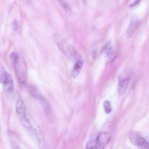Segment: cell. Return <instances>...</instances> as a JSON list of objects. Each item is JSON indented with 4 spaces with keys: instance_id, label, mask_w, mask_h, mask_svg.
Segmentation results:
<instances>
[{
    "instance_id": "15",
    "label": "cell",
    "mask_w": 149,
    "mask_h": 149,
    "mask_svg": "<svg viewBox=\"0 0 149 149\" xmlns=\"http://www.w3.org/2000/svg\"><path fill=\"white\" fill-rule=\"evenodd\" d=\"M12 28L15 30H17L19 28V25H18V23L16 21H15L13 22V24H12Z\"/></svg>"
},
{
    "instance_id": "2",
    "label": "cell",
    "mask_w": 149,
    "mask_h": 149,
    "mask_svg": "<svg viewBox=\"0 0 149 149\" xmlns=\"http://www.w3.org/2000/svg\"><path fill=\"white\" fill-rule=\"evenodd\" d=\"M16 111L21 124L30 134H33V128L31 121L27 116L26 108L22 99L19 96L16 103Z\"/></svg>"
},
{
    "instance_id": "1",
    "label": "cell",
    "mask_w": 149,
    "mask_h": 149,
    "mask_svg": "<svg viewBox=\"0 0 149 149\" xmlns=\"http://www.w3.org/2000/svg\"><path fill=\"white\" fill-rule=\"evenodd\" d=\"M10 58L14 66L19 82L24 84L27 77V65L24 57L21 53L14 52L10 54Z\"/></svg>"
},
{
    "instance_id": "17",
    "label": "cell",
    "mask_w": 149,
    "mask_h": 149,
    "mask_svg": "<svg viewBox=\"0 0 149 149\" xmlns=\"http://www.w3.org/2000/svg\"><path fill=\"white\" fill-rule=\"evenodd\" d=\"M83 1H85V0H83Z\"/></svg>"
},
{
    "instance_id": "7",
    "label": "cell",
    "mask_w": 149,
    "mask_h": 149,
    "mask_svg": "<svg viewBox=\"0 0 149 149\" xmlns=\"http://www.w3.org/2000/svg\"><path fill=\"white\" fill-rule=\"evenodd\" d=\"M130 76L128 72H124L120 76L118 87V94L122 95L125 93L128 86Z\"/></svg>"
},
{
    "instance_id": "16",
    "label": "cell",
    "mask_w": 149,
    "mask_h": 149,
    "mask_svg": "<svg viewBox=\"0 0 149 149\" xmlns=\"http://www.w3.org/2000/svg\"><path fill=\"white\" fill-rule=\"evenodd\" d=\"M141 1V0H135V1L133 3H131L130 5V8H133V7H135V6H136V5H137Z\"/></svg>"
},
{
    "instance_id": "6",
    "label": "cell",
    "mask_w": 149,
    "mask_h": 149,
    "mask_svg": "<svg viewBox=\"0 0 149 149\" xmlns=\"http://www.w3.org/2000/svg\"><path fill=\"white\" fill-rule=\"evenodd\" d=\"M112 134L110 132H102L100 133L95 140L96 149L105 148L111 141Z\"/></svg>"
},
{
    "instance_id": "9",
    "label": "cell",
    "mask_w": 149,
    "mask_h": 149,
    "mask_svg": "<svg viewBox=\"0 0 149 149\" xmlns=\"http://www.w3.org/2000/svg\"><path fill=\"white\" fill-rule=\"evenodd\" d=\"M140 24L141 23L140 21L137 17H133L126 30L125 33L126 37L127 38H130L132 37L140 27Z\"/></svg>"
},
{
    "instance_id": "4",
    "label": "cell",
    "mask_w": 149,
    "mask_h": 149,
    "mask_svg": "<svg viewBox=\"0 0 149 149\" xmlns=\"http://www.w3.org/2000/svg\"><path fill=\"white\" fill-rule=\"evenodd\" d=\"M129 138L131 143L134 146L140 148L149 149V142L137 132H131Z\"/></svg>"
},
{
    "instance_id": "11",
    "label": "cell",
    "mask_w": 149,
    "mask_h": 149,
    "mask_svg": "<svg viewBox=\"0 0 149 149\" xmlns=\"http://www.w3.org/2000/svg\"><path fill=\"white\" fill-rule=\"evenodd\" d=\"M104 50L107 57L109 60H113L115 56L114 51L110 42H108L106 44L104 48Z\"/></svg>"
},
{
    "instance_id": "13",
    "label": "cell",
    "mask_w": 149,
    "mask_h": 149,
    "mask_svg": "<svg viewBox=\"0 0 149 149\" xmlns=\"http://www.w3.org/2000/svg\"><path fill=\"white\" fill-rule=\"evenodd\" d=\"M103 107L106 113L109 114L112 112V106L109 101H104L103 103Z\"/></svg>"
},
{
    "instance_id": "8",
    "label": "cell",
    "mask_w": 149,
    "mask_h": 149,
    "mask_svg": "<svg viewBox=\"0 0 149 149\" xmlns=\"http://www.w3.org/2000/svg\"><path fill=\"white\" fill-rule=\"evenodd\" d=\"M30 90L31 94L32 96L42 106L46 113L48 114L50 113L51 112V107L47 100L35 89L31 88Z\"/></svg>"
},
{
    "instance_id": "10",
    "label": "cell",
    "mask_w": 149,
    "mask_h": 149,
    "mask_svg": "<svg viewBox=\"0 0 149 149\" xmlns=\"http://www.w3.org/2000/svg\"><path fill=\"white\" fill-rule=\"evenodd\" d=\"M83 61L82 59L77 60L75 62L72 72V75L74 78H76L79 74L83 66Z\"/></svg>"
},
{
    "instance_id": "12",
    "label": "cell",
    "mask_w": 149,
    "mask_h": 149,
    "mask_svg": "<svg viewBox=\"0 0 149 149\" xmlns=\"http://www.w3.org/2000/svg\"><path fill=\"white\" fill-rule=\"evenodd\" d=\"M11 75L7 80L3 84V86L4 91L7 93H11L14 89V81Z\"/></svg>"
},
{
    "instance_id": "3",
    "label": "cell",
    "mask_w": 149,
    "mask_h": 149,
    "mask_svg": "<svg viewBox=\"0 0 149 149\" xmlns=\"http://www.w3.org/2000/svg\"><path fill=\"white\" fill-rule=\"evenodd\" d=\"M54 39L59 49L69 57L75 61L81 58V57L72 45H70L64 38L58 35H54Z\"/></svg>"
},
{
    "instance_id": "5",
    "label": "cell",
    "mask_w": 149,
    "mask_h": 149,
    "mask_svg": "<svg viewBox=\"0 0 149 149\" xmlns=\"http://www.w3.org/2000/svg\"><path fill=\"white\" fill-rule=\"evenodd\" d=\"M33 128V134L35 135L38 145L41 149L47 148V144L44 135L40 126L35 121L31 122Z\"/></svg>"
},
{
    "instance_id": "14",
    "label": "cell",
    "mask_w": 149,
    "mask_h": 149,
    "mask_svg": "<svg viewBox=\"0 0 149 149\" xmlns=\"http://www.w3.org/2000/svg\"><path fill=\"white\" fill-rule=\"evenodd\" d=\"M87 148L96 149V144L95 141L89 142L88 143L86 147Z\"/></svg>"
}]
</instances>
